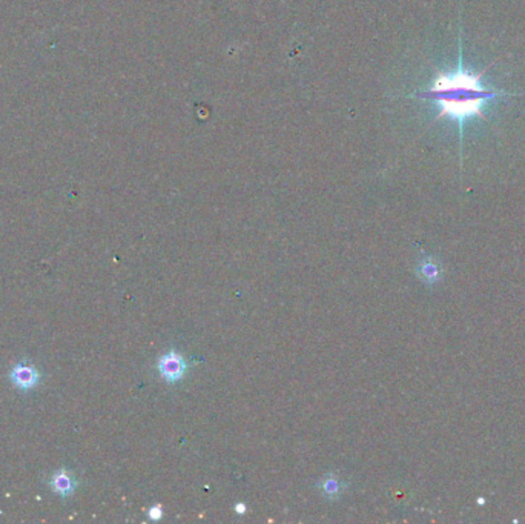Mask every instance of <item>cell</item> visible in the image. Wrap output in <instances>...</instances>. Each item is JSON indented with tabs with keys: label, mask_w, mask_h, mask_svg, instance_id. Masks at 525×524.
<instances>
[{
	"label": "cell",
	"mask_w": 525,
	"mask_h": 524,
	"mask_svg": "<svg viewBox=\"0 0 525 524\" xmlns=\"http://www.w3.org/2000/svg\"><path fill=\"white\" fill-rule=\"evenodd\" d=\"M482 74H475L464 68L463 60V28H459V62L456 71L439 72L429 91L419 97L431 100L439 106V116L448 117L459 126V152L463 160L464 125L473 117H484L482 108L490 100L499 97H518L521 94L507 93L504 89L487 88L482 85Z\"/></svg>",
	"instance_id": "6da1fadb"
},
{
	"label": "cell",
	"mask_w": 525,
	"mask_h": 524,
	"mask_svg": "<svg viewBox=\"0 0 525 524\" xmlns=\"http://www.w3.org/2000/svg\"><path fill=\"white\" fill-rule=\"evenodd\" d=\"M157 369H159V374L166 381L175 383V381L181 380L183 375L186 374L188 363L186 360H184L181 354L171 351L160 357L159 363H157Z\"/></svg>",
	"instance_id": "7a4b0ae2"
},
{
	"label": "cell",
	"mask_w": 525,
	"mask_h": 524,
	"mask_svg": "<svg viewBox=\"0 0 525 524\" xmlns=\"http://www.w3.org/2000/svg\"><path fill=\"white\" fill-rule=\"evenodd\" d=\"M39 379H40L39 371H37L34 366L25 364V363L16 364L11 369V372H9V380H11V383L16 386V388H18L21 391L33 389L34 386H37V383H39Z\"/></svg>",
	"instance_id": "3957f363"
},
{
	"label": "cell",
	"mask_w": 525,
	"mask_h": 524,
	"mask_svg": "<svg viewBox=\"0 0 525 524\" xmlns=\"http://www.w3.org/2000/svg\"><path fill=\"white\" fill-rule=\"evenodd\" d=\"M50 484L52 487V491L57 492L60 496H68L74 492V487H76V480H74V476H71L69 472L59 471L51 476Z\"/></svg>",
	"instance_id": "277c9868"
},
{
	"label": "cell",
	"mask_w": 525,
	"mask_h": 524,
	"mask_svg": "<svg viewBox=\"0 0 525 524\" xmlns=\"http://www.w3.org/2000/svg\"><path fill=\"white\" fill-rule=\"evenodd\" d=\"M341 489H343V487H341L339 480H338V478H334V476H329L327 480H324V483H322V486H321V491L326 496H338Z\"/></svg>",
	"instance_id": "5b68a950"
},
{
	"label": "cell",
	"mask_w": 525,
	"mask_h": 524,
	"mask_svg": "<svg viewBox=\"0 0 525 524\" xmlns=\"http://www.w3.org/2000/svg\"><path fill=\"white\" fill-rule=\"evenodd\" d=\"M162 515H163V512H162V508H159V506H155V508H152V509L149 511V517H151L152 520H159V518H162Z\"/></svg>",
	"instance_id": "8992f818"
},
{
	"label": "cell",
	"mask_w": 525,
	"mask_h": 524,
	"mask_svg": "<svg viewBox=\"0 0 525 524\" xmlns=\"http://www.w3.org/2000/svg\"><path fill=\"white\" fill-rule=\"evenodd\" d=\"M237 513H244V511H246V506L244 504H242V503H239V504H237Z\"/></svg>",
	"instance_id": "52a82bcc"
}]
</instances>
